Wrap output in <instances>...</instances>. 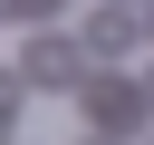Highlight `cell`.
<instances>
[{
    "label": "cell",
    "mask_w": 154,
    "mask_h": 145,
    "mask_svg": "<svg viewBox=\"0 0 154 145\" xmlns=\"http://www.w3.org/2000/svg\"><path fill=\"white\" fill-rule=\"evenodd\" d=\"M29 87H58V97H67V87H87V58H77L67 39H38V48H29Z\"/></svg>",
    "instance_id": "obj_1"
}]
</instances>
